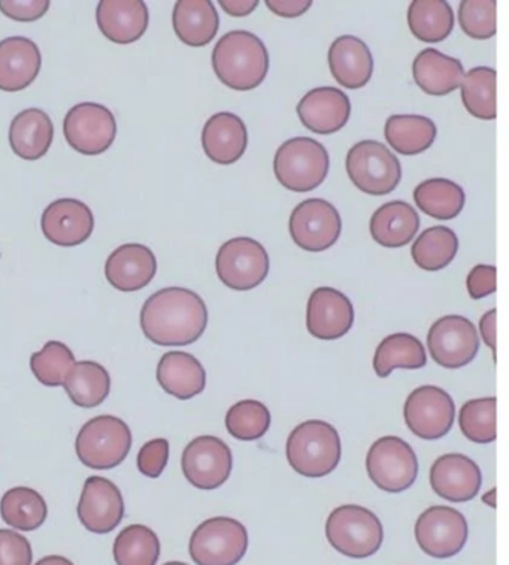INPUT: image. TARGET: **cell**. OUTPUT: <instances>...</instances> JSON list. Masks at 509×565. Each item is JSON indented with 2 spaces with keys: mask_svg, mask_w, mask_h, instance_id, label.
Here are the masks:
<instances>
[{
  "mask_svg": "<svg viewBox=\"0 0 509 565\" xmlns=\"http://www.w3.org/2000/svg\"><path fill=\"white\" fill-rule=\"evenodd\" d=\"M29 540L15 531L0 530V565H32Z\"/></svg>",
  "mask_w": 509,
  "mask_h": 565,
  "instance_id": "cell-46",
  "label": "cell"
},
{
  "mask_svg": "<svg viewBox=\"0 0 509 565\" xmlns=\"http://www.w3.org/2000/svg\"><path fill=\"white\" fill-rule=\"evenodd\" d=\"M42 57L32 40L23 36L0 41V90L20 92L40 75Z\"/></svg>",
  "mask_w": 509,
  "mask_h": 565,
  "instance_id": "cell-24",
  "label": "cell"
},
{
  "mask_svg": "<svg viewBox=\"0 0 509 565\" xmlns=\"http://www.w3.org/2000/svg\"><path fill=\"white\" fill-rule=\"evenodd\" d=\"M63 134H65L67 145L78 153L102 154L116 141V117L104 105L78 104L67 111L65 121H63Z\"/></svg>",
  "mask_w": 509,
  "mask_h": 565,
  "instance_id": "cell-11",
  "label": "cell"
},
{
  "mask_svg": "<svg viewBox=\"0 0 509 565\" xmlns=\"http://www.w3.org/2000/svg\"><path fill=\"white\" fill-rule=\"evenodd\" d=\"M248 550L246 526L231 518L202 522L191 539L192 559L197 565H237Z\"/></svg>",
  "mask_w": 509,
  "mask_h": 565,
  "instance_id": "cell-8",
  "label": "cell"
},
{
  "mask_svg": "<svg viewBox=\"0 0 509 565\" xmlns=\"http://www.w3.org/2000/svg\"><path fill=\"white\" fill-rule=\"evenodd\" d=\"M159 385L175 398L192 399L206 386V373L201 362L191 353L167 352L158 365Z\"/></svg>",
  "mask_w": 509,
  "mask_h": 565,
  "instance_id": "cell-27",
  "label": "cell"
},
{
  "mask_svg": "<svg viewBox=\"0 0 509 565\" xmlns=\"http://www.w3.org/2000/svg\"><path fill=\"white\" fill-rule=\"evenodd\" d=\"M289 227L290 235L299 247L318 253L327 250L338 242L343 218L329 201L313 198L294 206Z\"/></svg>",
  "mask_w": 509,
  "mask_h": 565,
  "instance_id": "cell-13",
  "label": "cell"
},
{
  "mask_svg": "<svg viewBox=\"0 0 509 565\" xmlns=\"http://www.w3.org/2000/svg\"><path fill=\"white\" fill-rule=\"evenodd\" d=\"M208 324L204 299L193 290L166 288L147 299L141 310L145 339L165 348L188 345L199 340Z\"/></svg>",
  "mask_w": 509,
  "mask_h": 565,
  "instance_id": "cell-1",
  "label": "cell"
},
{
  "mask_svg": "<svg viewBox=\"0 0 509 565\" xmlns=\"http://www.w3.org/2000/svg\"><path fill=\"white\" fill-rule=\"evenodd\" d=\"M172 24L185 45L205 46L216 38L220 19L209 0H180L175 3Z\"/></svg>",
  "mask_w": 509,
  "mask_h": 565,
  "instance_id": "cell-31",
  "label": "cell"
},
{
  "mask_svg": "<svg viewBox=\"0 0 509 565\" xmlns=\"http://www.w3.org/2000/svg\"><path fill=\"white\" fill-rule=\"evenodd\" d=\"M427 348L437 365L450 370L462 369L477 356V329L463 316H444L432 324L427 335Z\"/></svg>",
  "mask_w": 509,
  "mask_h": 565,
  "instance_id": "cell-15",
  "label": "cell"
},
{
  "mask_svg": "<svg viewBox=\"0 0 509 565\" xmlns=\"http://www.w3.org/2000/svg\"><path fill=\"white\" fill-rule=\"evenodd\" d=\"M297 116L311 132L332 135L347 125L351 116V103L339 88L317 87L301 99Z\"/></svg>",
  "mask_w": 509,
  "mask_h": 565,
  "instance_id": "cell-21",
  "label": "cell"
},
{
  "mask_svg": "<svg viewBox=\"0 0 509 565\" xmlns=\"http://www.w3.org/2000/svg\"><path fill=\"white\" fill-rule=\"evenodd\" d=\"M181 467L187 482L202 491L220 488L230 478L234 458L221 438L202 436L185 446Z\"/></svg>",
  "mask_w": 509,
  "mask_h": 565,
  "instance_id": "cell-14",
  "label": "cell"
},
{
  "mask_svg": "<svg viewBox=\"0 0 509 565\" xmlns=\"http://www.w3.org/2000/svg\"><path fill=\"white\" fill-rule=\"evenodd\" d=\"M285 454L296 473L317 479L338 467L343 446L338 431L331 424L306 420L290 434Z\"/></svg>",
  "mask_w": 509,
  "mask_h": 565,
  "instance_id": "cell-3",
  "label": "cell"
},
{
  "mask_svg": "<svg viewBox=\"0 0 509 565\" xmlns=\"http://www.w3.org/2000/svg\"><path fill=\"white\" fill-rule=\"evenodd\" d=\"M102 35L116 44H133L149 29V8L142 0H102L96 10Z\"/></svg>",
  "mask_w": 509,
  "mask_h": 565,
  "instance_id": "cell-23",
  "label": "cell"
},
{
  "mask_svg": "<svg viewBox=\"0 0 509 565\" xmlns=\"http://www.w3.org/2000/svg\"><path fill=\"white\" fill-rule=\"evenodd\" d=\"M403 416L416 437L437 440L453 428L456 407L452 396L441 387L420 386L408 396Z\"/></svg>",
  "mask_w": 509,
  "mask_h": 565,
  "instance_id": "cell-16",
  "label": "cell"
},
{
  "mask_svg": "<svg viewBox=\"0 0 509 565\" xmlns=\"http://www.w3.org/2000/svg\"><path fill=\"white\" fill-rule=\"evenodd\" d=\"M41 230L50 243L61 247H75L86 243L95 230V216L83 201L65 198L46 206Z\"/></svg>",
  "mask_w": 509,
  "mask_h": 565,
  "instance_id": "cell-18",
  "label": "cell"
},
{
  "mask_svg": "<svg viewBox=\"0 0 509 565\" xmlns=\"http://www.w3.org/2000/svg\"><path fill=\"white\" fill-rule=\"evenodd\" d=\"M347 172L359 191L366 195L385 196L402 180V167L397 156L381 142H357L347 154Z\"/></svg>",
  "mask_w": 509,
  "mask_h": 565,
  "instance_id": "cell-7",
  "label": "cell"
},
{
  "mask_svg": "<svg viewBox=\"0 0 509 565\" xmlns=\"http://www.w3.org/2000/svg\"><path fill=\"white\" fill-rule=\"evenodd\" d=\"M457 250L456 232L445 226H433L415 239L411 255L416 267L426 271H440L453 263Z\"/></svg>",
  "mask_w": 509,
  "mask_h": 565,
  "instance_id": "cell-38",
  "label": "cell"
},
{
  "mask_svg": "<svg viewBox=\"0 0 509 565\" xmlns=\"http://www.w3.org/2000/svg\"><path fill=\"white\" fill-rule=\"evenodd\" d=\"M117 565H155L160 556L158 534L145 525H129L113 542Z\"/></svg>",
  "mask_w": 509,
  "mask_h": 565,
  "instance_id": "cell-39",
  "label": "cell"
},
{
  "mask_svg": "<svg viewBox=\"0 0 509 565\" xmlns=\"http://www.w3.org/2000/svg\"><path fill=\"white\" fill-rule=\"evenodd\" d=\"M170 459V441L166 438H154L139 450L138 470L145 478L158 479L163 473Z\"/></svg>",
  "mask_w": 509,
  "mask_h": 565,
  "instance_id": "cell-45",
  "label": "cell"
},
{
  "mask_svg": "<svg viewBox=\"0 0 509 565\" xmlns=\"http://www.w3.org/2000/svg\"><path fill=\"white\" fill-rule=\"evenodd\" d=\"M458 424L463 436L478 445L496 440V398L470 399L462 407Z\"/></svg>",
  "mask_w": 509,
  "mask_h": 565,
  "instance_id": "cell-43",
  "label": "cell"
},
{
  "mask_svg": "<svg viewBox=\"0 0 509 565\" xmlns=\"http://www.w3.org/2000/svg\"><path fill=\"white\" fill-rule=\"evenodd\" d=\"M271 420V412L264 404L256 399H243L227 412L226 428L238 440L254 441L268 433Z\"/></svg>",
  "mask_w": 509,
  "mask_h": 565,
  "instance_id": "cell-41",
  "label": "cell"
},
{
  "mask_svg": "<svg viewBox=\"0 0 509 565\" xmlns=\"http://www.w3.org/2000/svg\"><path fill=\"white\" fill-rule=\"evenodd\" d=\"M50 0H29V2H19V0H0V11L8 19L29 23L42 19L50 10Z\"/></svg>",
  "mask_w": 509,
  "mask_h": 565,
  "instance_id": "cell-47",
  "label": "cell"
},
{
  "mask_svg": "<svg viewBox=\"0 0 509 565\" xmlns=\"http://www.w3.org/2000/svg\"><path fill=\"white\" fill-rule=\"evenodd\" d=\"M412 77L427 95L445 96L461 87L465 70L457 58L426 49L412 63Z\"/></svg>",
  "mask_w": 509,
  "mask_h": 565,
  "instance_id": "cell-29",
  "label": "cell"
},
{
  "mask_svg": "<svg viewBox=\"0 0 509 565\" xmlns=\"http://www.w3.org/2000/svg\"><path fill=\"white\" fill-rule=\"evenodd\" d=\"M247 146V126L237 114H214L202 130V147L205 154L218 164L238 162L246 153Z\"/></svg>",
  "mask_w": 509,
  "mask_h": 565,
  "instance_id": "cell-25",
  "label": "cell"
},
{
  "mask_svg": "<svg viewBox=\"0 0 509 565\" xmlns=\"http://www.w3.org/2000/svg\"><path fill=\"white\" fill-rule=\"evenodd\" d=\"M426 364V349L422 341L403 332L386 337L373 356V370L382 379L389 377L397 369L419 370Z\"/></svg>",
  "mask_w": 509,
  "mask_h": 565,
  "instance_id": "cell-33",
  "label": "cell"
},
{
  "mask_svg": "<svg viewBox=\"0 0 509 565\" xmlns=\"http://www.w3.org/2000/svg\"><path fill=\"white\" fill-rule=\"evenodd\" d=\"M213 67L226 87L238 92L252 90L267 78L269 54L263 41L254 33L234 31L217 42Z\"/></svg>",
  "mask_w": 509,
  "mask_h": 565,
  "instance_id": "cell-2",
  "label": "cell"
},
{
  "mask_svg": "<svg viewBox=\"0 0 509 565\" xmlns=\"http://www.w3.org/2000/svg\"><path fill=\"white\" fill-rule=\"evenodd\" d=\"M462 100L470 116L481 120L496 119V71L494 67L478 66L465 74Z\"/></svg>",
  "mask_w": 509,
  "mask_h": 565,
  "instance_id": "cell-40",
  "label": "cell"
},
{
  "mask_svg": "<svg viewBox=\"0 0 509 565\" xmlns=\"http://www.w3.org/2000/svg\"><path fill=\"white\" fill-rule=\"evenodd\" d=\"M77 513L79 522L90 533H111L123 521V495L111 480L91 476L84 483Z\"/></svg>",
  "mask_w": 509,
  "mask_h": 565,
  "instance_id": "cell-17",
  "label": "cell"
},
{
  "mask_svg": "<svg viewBox=\"0 0 509 565\" xmlns=\"http://www.w3.org/2000/svg\"><path fill=\"white\" fill-rule=\"evenodd\" d=\"M63 387L75 406L95 408L108 398L111 392V377L107 369L98 362H75L66 375Z\"/></svg>",
  "mask_w": 509,
  "mask_h": 565,
  "instance_id": "cell-32",
  "label": "cell"
},
{
  "mask_svg": "<svg viewBox=\"0 0 509 565\" xmlns=\"http://www.w3.org/2000/svg\"><path fill=\"white\" fill-rule=\"evenodd\" d=\"M220 6L223 11L231 17H247L258 8L259 2L258 0H241V2H238V0H221Z\"/></svg>",
  "mask_w": 509,
  "mask_h": 565,
  "instance_id": "cell-50",
  "label": "cell"
},
{
  "mask_svg": "<svg viewBox=\"0 0 509 565\" xmlns=\"http://www.w3.org/2000/svg\"><path fill=\"white\" fill-rule=\"evenodd\" d=\"M366 470L381 491L399 493L414 484L419 475V461L405 440L389 436L370 446L366 457Z\"/></svg>",
  "mask_w": 509,
  "mask_h": 565,
  "instance_id": "cell-9",
  "label": "cell"
},
{
  "mask_svg": "<svg viewBox=\"0 0 509 565\" xmlns=\"http://www.w3.org/2000/svg\"><path fill=\"white\" fill-rule=\"evenodd\" d=\"M0 516L14 530L35 531L44 525L48 508L35 489L17 487L3 493Z\"/></svg>",
  "mask_w": 509,
  "mask_h": 565,
  "instance_id": "cell-35",
  "label": "cell"
},
{
  "mask_svg": "<svg viewBox=\"0 0 509 565\" xmlns=\"http://www.w3.org/2000/svg\"><path fill=\"white\" fill-rule=\"evenodd\" d=\"M479 331H481L484 343L489 345L491 350H496V310L487 311L479 322Z\"/></svg>",
  "mask_w": 509,
  "mask_h": 565,
  "instance_id": "cell-51",
  "label": "cell"
},
{
  "mask_svg": "<svg viewBox=\"0 0 509 565\" xmlns=\"http://www.w3.org/2000/svg\"><path fill=\"white\" fill-rule=\"evenodd\" d=\"M481 470L473 459L462 454L437 458L431 468V484L441 499L452 503L474 500L481 489Z\"/></svg>",
  "mask_w": 509,
  "mask_h": 565,
  "instance_id": "cell-20",
  "label": "cell"
},
{
  "mask_svg": "<svg viewBox=\"0 0 509 565\" xmlns=\"http://www.w3.org/2000/svg\"><path fill=\"white\" fill-rule=\"evenodd\" d=\"M462 31L473 40L486 41L496 35L495 0H463L458 8Z\"/></svg>",
  "mask_w": 509,
  "mask_h": 565,
  "instance_id": "cell-44",
  "label": "cell"
},
{
  "mask_svg": "<svg viewBox=\"0 0 509 565\" xmlns=\"http://www.w3.org/2000/svg\"><path fill=\"white\" fill-rule=\"evenodd\" d=\"M415 539L424 554L433 558H452L466 545L468 522L456 509L433 505L416 520Z\"/></svg>",
  "mask_w": 509,
  "mask_h": 565,
  "instance_id": "cell-12",
  "label": "cell"
},
{
  "mask_svg": "<svg viewBox=\"0 0 509 565\" xmlns=\"http://www.w3.org/2000/svg\"><path fill=\"white\" fill-rule=\"evenodd\" d=\"M466 288L473 299H483L496 292V267L477 265L466 278Z\"/></svg>",
  "mask_w": 509,
  "mask_h": 565,
  "instance_id": "cell-48",
  "label": "cell"
},
{
  "mask_svg": "<svg viewBox=\"0 0 509 565\" xmlns=\"http://www.w3.org/2000/svg\"><path fill=\"white\" fill-rule=\"evenodd\" d=\"M36 565H74V563L71 559L65 558V556L52 555L37 561Z\"/></svg>",
  "mask_w": 509,
  "mask_h": 565,
  "instance_id": "cell-52",
  "label": "cell"
},
{
  "mask_svg": "<svg viewBox=\"0 0 509 565\" xmlns=\"http://www.w3.org/2000/svg\"><path fill=\"white\" fill-rule=\"evenodd\" d=\"M132 431L116 416H98L86 422L75 440L79 461L90 470H112L128 458Z\"/></svg>",
  "mask_w": 509,
  "mask_h": 565,
  "instance_id": "cell-4",
  "label": "cell"
},
{
  "mask_svg": "<svg viewBox=\"0 0 509 565\" xmlns=\"http://www.w3.org/2000/svg\"><path fill=\"white\" fill-rule=\"evenodd\" d=\"M329 67L336 83L356 90L365 87L372 77V53L359 38L339 36L329 49Z\"/></svg>",
  "mask_w": 509,
  "mask_h": 565,
  "instance_id": "cell-26",
  "label": "cell"
},
{
  "mask_svg": "<svg viewBox=\"0 0 509 565\" xmlns=\"http://www.w3.org/2000/svg\"><path fill=\"white\" fill-rule=\"evenodd\" d=\"M313 2L311 0H268L267 7L273 14L284 17V19H294L301 17L310 10Z\"/></svg>",
  "mask_w": 509,
  "mask_h": 565,
  "instance_id": "cell-49",
  "label": "cell"
},
{
  "mask_svg": "<svg viewBox=\"0 0 509 565\" xmlns=\"http://www.w3.org/2000/svg\"><path fill=\"white\" fill-rule=\"evenodd\" d=\"M420 227V217L414 206L403 201H391L381 205L370 218V235L382 247L398 248L414 239Z\"/></svg>",
  "mask_w": 509,
  "mask_h": 565,
  "instance_id": "cell-30",
  "label": "cell"
},
{
  "mask_svg": "<svg viewBox=\"0 0 509 565\" xmlns=\"http://www.w3.org/2000/svg\"><path fill=\"white\" fill-rule=\"evenodd\" d=\"M355 323V307L339 290L318 288L306 307V329L318 340L343 339Z\"/></svg>",
  "mask_w": 509,
  "mask_h": 565,
  "instance_id": "cell-19",
  "label": "cell"
},
{
  "mask_svg": "<svg viewBox=\"0 0 509 565\" xmlns=\"http://www.w3.org/2000/svg\"><path fill=\"white\" fill-rule=\"evenodd\" d=\"M408 26L423 42H441L452 35L453 8L445 0H414L408 10Z\"/></svg>",
  "mask_w": 509,
  "mask_h": 565,
  "instance_id": "cell-36",
  "label": "cell"
},
{
  "mask_svg": "<svg viewBox=\"0 0 509 565\" xmlns=\"http://www.w3.org/2000/svg\"><path fill=\"white\" fill-rule=\"evenodd\" d=\"M326 537L339 554L368 558L380 551L385 531L377 514L361 505H340L327 518Z\"/></svg>",
  "mask_w": 509,
  "mask_h": 565,
  "instance_id": "cell-6",
  "label": "cell"
},
{
  "mask_svg": "<svg viewBox=\"0 0 509 565\" xmlns=\"http://www.w3.org/2000/svg\"><path fill=\"white\" fill-rule=\"evenodd\" d=\"M385 135L391 149L403 156H414L431 149L437 135L436 125L424 116H391Z\"/></svg>",
  "mask_w": 509,
  "mask_h": 565,
  "instance_id": "cell-34",
  "label": "cell"
},
{
  "mask_svg": "<svg viewBox=\"0 0 509 565\" xmlns=\"http://www.w3.org/2000/svg\"><path fill=\"white\" fill-rule=\"evenodd\" d=\"M216 268L218 278L231 290L258 288L269 274L267 248L252 238L229 239L217 253Z\"/></svg>",
  "mask_w": 509,
  "mask_h": 565,
  "instance_id": "cell-10",
  "label": "cell"
},
{
  "mask_svg": "<svg viewBox=\"0 0 509 565\" xmlns=\"http://www.w3.org/2000/svg\"><path fill=\"white\" fill-rule=\"evenodd\" d=\"M53 121L42 109H24L11 121L10 145L20 159L32 162L44 158L53 145Z\"/></svg>",
  "mask_w": 509,
  "mask_h": 565,
  "instance_id": "cell-28",
  "label": "cell"
},
{
  "mask_svg": "<svg viewBox=\"0 0 509 565\" xmlns=\"http://www.w3.org/2000/svg\"><path fill=\"white\" fill-rule=\"evenodd\" d=\"M163 565H187V564L178 563V561H172V563H166V564H163Z\"/></svg>",
  "mask_w": 509,
  "mask_h": 565,
  "instance_id": "cell-54",
  "label": "cell"
},
{
  "mask_svg": "<svg viewBox=\"0 0 509 565\" xmlns=\"http://www.w3.org/2000/svg\"><path fill=\"white\" fill-rule=\"evenodd\" d=\"M465 192L447 179H432L416 185L414 201L424 214L437 221H452L465 206Z\"/></svg>",
  "mask_w": 509,
  "mask_h": 565,
  "instance_id": "cell-37",
  "label": "cell"
},
{
  "mask_svg": "<svg viewBox=\"0 0 509 565\" xmlns=\"http://www.w3.org/2000/svg\"><path fill=\"white\" fill-rule=\"evenodd\" d=\"M73 350L67 348L61 341H48L40 350L33 353L31 358V369L33 375L41 385L46 387L63 386L66 375L75 364Z\"/></svg>",
  "mask_w": 509,
  "mask_h": 565,
  "instance_id": "cell-42",
  "label": "cell"
},
{
  "mask_svg": "<svg viewBox=\"0 0 509 565\" xmlns=\"http://www.w3.org/2000/svg\"><path fill=\"white\" fill-rule=\"evenodd\" d=\"M158 273V259L142 244H123L109 255L105 276L113 289L137 292L147 288Z\"/></svg>",
  "mask_w": 509,
  "mask_h": 565,
  "instance_id": "cell-22",
  "label": "cell"
},
{
  "mask_svg": "<svg viewBox=\"0 0 509 565\" xmlns=\"http://www.w3.org/2000/svg\"><path fill=\"white\" fill-rule=\"evenodd\" d=\"M484 503L490 505L491 509L496 508V488L491 489V491L487 492L486 495L483 497Z\"/></svg>",
  "mask_w": 509,
  "mask_h": 565,
  "instance_id": "cell-53",
  "label": "cell"
},
{
  "mask_svg": "<svg viewBox=\"0 0 509 565\" xmlns=\"http://www.w3.org/2000/svg\"><path fill=\"white\" fill-rule=\"evenodd\" d=\"M331 159L323 145L313 138L297 137L285 141L277 150L273 172L289 191L306 193L326 180Z\"/></svg>",
  "mask_w": 509,
  "mask_h": 565,
  "instance_id": "cell-5",
  "label": "cell"
}]
</instances>
